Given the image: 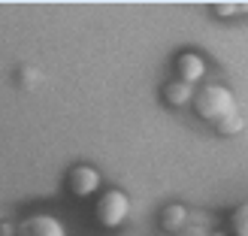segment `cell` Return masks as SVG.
I'll list each match as a JSON object with an SVG mask.
<instances>
[{
    "mask_svg": "<svg viewBox=\"0 0 248 236\" xmlns=\"http://www.w3.org/2000/svg\"><path fill=\"white\" fill-rule=\"evenodd\" d=\"M191 103H194V115L200 121H206V124H212V127L221 118H227L230 112L239 109L236 94H233L227 85H221V82H209V85H203V88H197Z\"/></svg>",
    "mask_w": 248,
    "mask_h": 236,
    "instance_id": "6da1fadb",
    "label": "cell"
},
{
    "mask_svg": "<svg viewBox=\"0 0 248 236\" xmlns=\"http://www.w3.org/2000/svg\"><path fill=\"white\" fill-rule=\"evenodd\" d=\"M133 212V200L124 188H103L97 194V206H94V218L97 224L106 230H118L130 221Z\"/></svg>",
    "mask_w": 248,
    "mask_h": 236,
    "instance_id": "7a4b0ae2",
    "label": "cell"
},
{
    "mask_svg": "<svg viewBox=\"0 0 248 236\" xmlns=\"http://www.w3.org/2000/svg\"><path fill=\"white\" fill-rule=\"evenodd\" d=\"M64 188H67L73 197H94V194L103 191V176H100V170H97V167L79 160V164H73V167L67 170Z\"/></svg>",
    "mask_w": 248,
    "mask_h": 236,
    "instance_id": "3957f363",
    "label": "cell"
},
{
    "mask_svg": "<svg viewBox=\"0 0 248 236\" xmlns=\"http://www.w3.org/2000/svg\"><path fill=\"white\" fill-rule=\"evenodd\" d=\"M172 70H176V76H172V79H179V82H185V85H191V88H194L197 82L206 79L209 64H206V58H203L200 52L185 48V52H179L176 61H172Z\"/></svg>",
    "mask_w": 248,
    "mask_h": 236,
    "instance_id": "277c9868",
    "label": "cell"
},
{
    "mask_svg": "<svg viewBox=\"0 0 248 236\" xmlns=\"http://www.w3.org/2000/svg\"><path fill=\"white\" fill-rule=\"evenodd\" d=\"M12 236H67V227L55 215L36 212V215H28L24 221H18Z\"/></svg>",
    "mask_w": 248,
    "mask_h": 236,
    "instance_id": "5b68a950",
    "label": "cell"
},
{
    "mask_svg": "<svg viewBox=\"0 0 248 236\" xmlns=\"http://www.w3.org/2000/svg\"><path fill=\"white\" fill-rule=\"evenodd\" d=\"M188 221H191V209L185 203H164L157 212V227L164 233H179L188 227Z\"/></svg>",
    "mask_w": 248,
    "mask_h": 236,
    "instance_id": "8992f818",
    "label": "cell"
},
{
    "mask_svg": "<svg viewBox=\"0 0 248 236\" xmlns=\"http://www.w3.org/2000/svg\"><path fill=\"white\" fill-rule=\"evenodd\" d=\"M194 100V88L191 85H185L179 79H170L160 85V103L170 106V109H185V106H191Z\"/></svg>",
    "mask_w": 248,
    "mask_h": 236,
    "instance_id": "52a82bcc",
    "label": "cell"
},
{
    "mask_svg": "<svg viewBox=\"0 0 248 236\" xmlns=\"http://www.w3.org/2000/svg\"><path fill=\"white\" fill-rule=\"evenodd\" d=\"M215 130H218L221 136H239V133H245V112H242V109L230 112L227 118H221V121L215 124Z\"/></svg>",
    "mask_w": 248,
    "mask_h": 236,
    "instance_id": "ba28073f",
    "label": "cell"
},
{
    "mask_svg": "<svg viewBox=\"0 0 248 236\" xmlns=\"http://www.w3.org/2000/svg\"><path fill=\"white\" fill-rule=\"evenodd\" d=\"M227 224H230V236H248V206L245 203L233 206Z\"/></svg>",
    "mask_w": 248,
    "mask_h": 236,
    "instance_id": "9c48e42d",
    "label": "cell"
},
{
    "mask_svg": "<svg viewBox=\"0 0 248 236\" xmlns=\"http://www.w3.org/2000/svg\"><path fill=\"white\" fill-rule=\"evenodd\" d=\"M209 9H212V16L224 18V16H236V12H242V9H245V3H212Z\"/></svg>",
    "mask_w": 248,
    "mask_h": 236,
    "instance_id": "30bf717a",
    "label": "cell"
},
{
    "mask_svg": "<svg viewBox=\"0 0 248 236\" xmlns=\"http://www.w3.org/2000/svg\"><path fill=\"white\" fill-rule=\"evenodd\" d=\"M12 233H16V224H6L3 221V224H0V236H12Z\"/></svg>",
    "mask_w": 248,
    "mask_h": 236,
    "instance_id": "8fae6325",
    "label": "cell"
},
{
    "mask_svg": "<svg viewBox=\"0 0 248 236\" xmlns=\"http://www.w3.org/2000/svg\"><path fill=\"white\" fill-rule=\"evenodd\" d=\"M206 236H227V233H218V230H215V233H206Z\"/></svg>",
    "mask_w": 248,
    "mask_h": 236,
    "instance_id": "7c38bea8",
    "label": "cell"
}]
</instances>
